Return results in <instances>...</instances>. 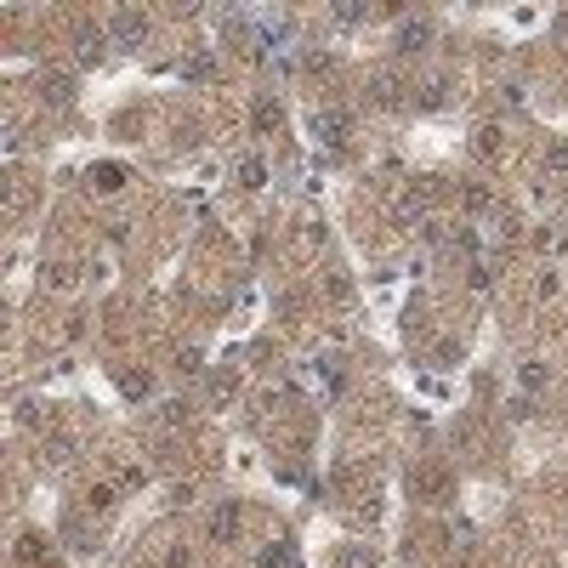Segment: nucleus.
Here are the masks:
<instances>
[{"label":"nucleus","mask_w":568,"mask_h":568,"mask_svg":"<svg viewBox=\"0 0 568 568\" xmlns=\"http://www.w3.org/2000/svg\"><path fill=\"white\" fill-rule=\"evenodd\" d=\"M74 57H80V68H97V57H103V34H97L92 23H80V29H74Z\"/></svg>","instance_id":"nucleus-2"},{"label":"nucleus","mask_w":568,"mask_h":568,"mask_svg":"<svg viewBox=\"0 0 568 568\" xmlns=\"http://www.w3.org/2000/svg\"><path fill=\"white\" fill-rule=\"evenodd\" d=\"M119 182H125L119 165H103V170H97V188H119Z\"/></svg>","instance_id":"nucleus-8"},{"label":"nucleus","mask_w":568,"mask_h":568,"mask_svg":"<svg viewBox=\"0 0 568 568\" xmlns=\"http://www.w3.org/2000/svg\"><path fill=\"white\" fill-rule=\"evenodd\" d=\"M256 125H268V131L279 125V103H273V97H261V103H256Z\"/></svg>","instance_id":"nucleus-6"},{"label":"nucleus","mask_w":568,"mask_h":568,"mask_svg":"<svg viewBox=\"0 0 568 568\" xmlns=\"http://www.w3.org/2000/svg\"><path fill=\"white\" fill-rule=\"evenodd\" d=\"M261 562H268V568H290V551H284V546H273V551L261 557Z\"/></svg>","instance_id":"nucleus-9"},{"label":"nucleus","mask_w":568,"mask_h":568,"mask_svg":"<svg viewBox=\"0 0 568 568\" xmlns=\"http://www.w3.org/2000/svg\"><path fill=\"white\" fill-rule=\"evenodd\" d=\"M370 6H358V0H347V6H335V23H364Z\"/></svg>","instance_id":"nucleus-5"},{"label":"nucleus","mask_w":568,"mask_h":568,"mask_svg":"<svg viewBox=\"0 0 568 568\" xmlns=\"http://www.w3.org/2000/svg\"><path fill=\"white\" fill-rule=\"evenodd\" d=\"M40 92H46V103H68V97H74V80H68V74H52Z\"/></svg>","instance_id":"nucleus-4"},{"label":"nucleus","mask_w":568,"mask_h":568,"mask_svg":"<svg viewBox=\"0 0 568 568\" xmlns=\"http://www.w3.org/2000/svg\"><path fill=\"white\" fill-rule=\"evenodd\" d=\"M324 137H330V143H341V137H347V119H335V114H324Z\"/></svg>","instance_id":"nucleus-7"},{"label":"nucleus","mask_w":568,"mask_h":568,"mask_svg":"<svg viewBox=\"0 0 568 568\" xmlns=\"http://www.w3.org/2000/svg\"><path fill=\"white\" fill-rule=\"evenodd\" d=\"M108 40H114V46H143V40H148V12H137V6L114 12L108 17Z\"/></svg>","instance_id":"nucleus-1"},{"label":"nucleus","mask_w":568,"mask_h":568,"mask_svg":"<svg viewBox=\"0 0 568 568\" xmlns=\"http://www.w3.org/2000/svg\"><path fill=\"white\" fill-rule=\"evenodd\" d=\"M432 46V23H409L404 34H398V52L404 57H415V52H426Z\"/></svg>","instance_id":"nucleus-3"}]
</instances>
